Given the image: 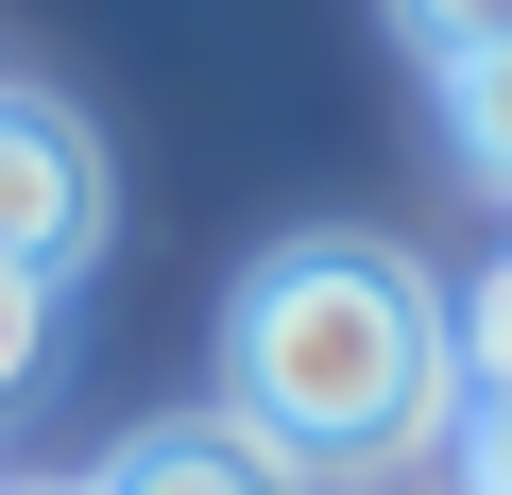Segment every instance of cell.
I'll return each mask as SVG.
<instances>
[{"instance_id":"obj_1","label":"cell","mask_w":512,"mask_h":495,"mask_svg":"<svg viewBox=\"0 0 512 495\" xmlns=\"http://www.w3.org/2000/svg\"><path fill=\"white\" fill-rule=\"evenodd\" d=\"M222 410L308 478H393L461 427V325L393 239H274L222 325Z\"/></svg>"},{"instance_id":"obj_2","label":"cell","mask_w":512,"mask_h":495,"mask_svg":"<svg viewBox=\"0 0 512 495\" xmlns=\"http://www.w3.org/2000/svg\"><path fill=\"white\" fill-rule=\"evenodd\" d=\"M86 239H103V154H86V120L69 103H35V86H0V274H86Z\"/></svg>"},{"instance_id":"obj_3","label":"cell","mask_w":512,"mask_h":495,"mask_svg":"<svg viewBox=\"0 0 512 495\" xmlns=\"http://www.w3.org/2000/svg\"><path fill=\"white\" fill-rule=\"evenodd\" d=\"M86 495H325L308 461H274L239 410H188V427H137L120 444V478H86Z\"/></svg>"},{"instance_id":"obj_4","label":"cell","mask_w":512,"mask_h":495,"mask_svg":"<svg viewBox=\"0 0 512 495\" xmlns=\"http://www.w3.org/2000/svg\"><path fill=\"white\" fill-rule=\"evenodd\" d=\"M393 35L461 86V69H495V52H512V0H393Z\"/></svg>"},{"instance_id":"obj_5","label":"cell","mask_w":512,"mask_h":495,"mask_svg":"<svg viewBox=\"0 0 512 495\" xmlns=\"http://www.w3.org/2000/svg\"><path fill=\"white\" fill-rule=\"evenodd\" d=\"M444 120H461V171L512 205V52H495V69H461V86H444Z\"/></svg>"},{"instance_id":"obj_6","label":"cell","mask_w":512,"mask_h":495,"mask_svg":"<svg viewBox=\"0 0 512 495\" xmlns=\"http://www.w3.org/2000/svg\"><path fill=\"white\" fill-rule=\"evenodd\" d=\"M444 325H461V393H512V257H478V291Z\"/></svg>"},{"instance_id":"obj_7","label":"cell","mask_w":512,"mask_h":495,"mask_svg":"<svg viewBox=\"0 0 512 495\" xmlns=\"http://www.w3.org/2000/svg\"><path fill=\"white\" fill-rule=\"evenodd\" d=\"M52 376V274H0V393Z\"/></svg>"},{"instance_id":"obj_8","label":"cell","mask_w":512,"mask_h":495,"mask_svg":"<svg viewBox=\"0 0 512 495\" xmlns=\"http://www.w3.org/2000/svg\"><path fill=\"white\" fill-rule=\"evenodd\" d=\"M444 444H461V495H512V393H461Z\"/></svg>"},{"instance_id":"obj_9","label":"cell","mask_w":512,"mask_h":495,"mask_svg":"<svg viewBox=\"0 0 512 495\" xmlns=\"http://www.w3.org/2000/svg\"><path fill=\"white\" fill-rule=\"evenodd\" d=\"M35 495H86V478H35Z\"/></svg>"}]
</instances>
